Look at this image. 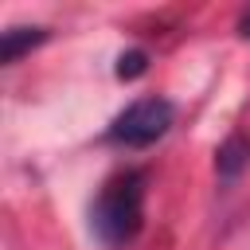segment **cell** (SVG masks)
Wrapping results in <instances>:
<instances>
[{
  "instance_id": "cell-2",
  "label": "cell",
  "mask_w": 250,
  "mask_h": 250,
  "mask_svg": "<svg viewBox=\"0 0 250 250\" xmlns=\"http://www.w3.org/2000/svg\"><path fill=\"white\" fill-rule=\"evenodd\" d=\"M176 121V105L160 94H148V98H137L129 102L105 129V141L117 145V148H148L156 145Z\"/></svg>"
},
{
  "instance_id": "cell-1",
  "label": "cell",
  "mask_w": 250,
  "mask_h": 250,
  "mask_svg": "<svg viewBox=\"0 0 250 250\" xmlns=\"http://www.w3.org/2000/svg\"><path fill=\"white\" fill-rule=\"evenodd\" d=\"M145 188H148V180H145L141 168H121L98 188V195L90 203V234L98 238V246L125 250L141 234V227H145Z\"/></svg>"
},
{
  "instance_id": "cell-5",
  "label": "cell",
  "mask_w": 250,
  "mask_h": 250,
  "mask_svg": "<svg viewBox=\"0 0 250 250\" xmlns=\"http://www.w3.org/2000/svg\"><path fill=\"white\" fill-rule=\"evenodd\" d=\"M145 70H148V55H145V51H125V55L117 59V78H125V82L141 78Z\"/></svg>"
},
{
  "instance_id": "cell-6",
  "label": "cell",
  "mask_w": 250,
  "mask_h": 250,
  "mask_svg": "<svg viewBox=\"0 0 250 250\" xmlns=\"http://www.w3.org/2000/svg\"><path fill=\"white\" fill-rule=\"evenodd\" d=\"M238 35H242V39H250V8L238 16Z\"/></svg>"
},
{
  "instance_id": "cell-3",
  "label": "cell",
  "mask_w": 250,
  "mask_h": 250,
  "mask_svg": "<svg viewBox=\"0 0 250 250\" xmlns=\"http://www.w3.org/2000/svg\"><path fill=\"white\" fill-rule=\"evenodd\" d=\"M39 43H47V27H8L0 35V59L12 66L20 62L27 51H35Z\"/></svg>"
},
{
  "instance_id": "cell-4",
  "label": "cell",
  "mask_w": 250,
  "mask_h": 250,
  "mask_svg": "<svg viewBox=\"0 0 250 250\" xmlns=\"http://www.w3.org/2000/svg\"><path fill=\"white\" fill-rule=\"evenodd\" d=\"M246 160H250V141H246L242 133L227 137V145L215 152V168H219V176H223V180H234V176L246 168Z\"/></svg>"
}]
</instances>
